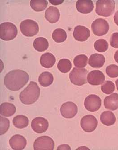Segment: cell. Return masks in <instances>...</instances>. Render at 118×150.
I'll use <instances>...</instances> for the list:
<instances>
[{"label":"cell","mask_w":118,"mask_h":150,"mask_svg":"<svg viewBox=\"0 0 118 150\" xmlns=\"http://www.w3.org/2000/svg\"><path fill=\"white\" fill-rule=\"evenodd\" d=\"M110 45L114 48H118V33H114L110 39Z\"/></svg>","instance_id":"obj_34"},{"label":"cell","mask_w":118,"mask_h":150,"mask_svg":"<svg viewBox=\"0 0 118 150\" xmlns=\"http://www.w3.org/2000/svg\"><path fill=\"white\" fill-rule=\"evenodd\" d=\"M40 89L36 82L31 81L28 86L21 92L19 98L23 104L31 105L38 99Z\"/></svg>","instance_id":"obj_2"},{"label":"cell","mask_w":118,"mask_h":150,"mask_svg":"<svg viewBox=\"0 0 118 150\" xmlns=\"http://www.w3.org/2000/svg\"><path fill=\"white\" fill-rule=\"evenodd\" d=\"M38 81L40 86L43 87H48L53 83L54 76L50 72L45 71L40 75Z\"/></svg>","instance_id":"obj_23"},{"label":"cell","mask_w":118,"mask_h":150,"mask_svg":"<svg viewBox=\"0 0 118 150\" xmlns=\"http://www.w3.org/2000/svg\"><path fill=\"white\" fill-rule=\"evenodd\" d=\"M10 145L13 150H23L27 145V140L23 136L19 134L15 135L10 139Z\"/></svg>","instance_id":"obj_14"},{"label":"cell","mask_w":118,"mask_h":150,"mask_svg":"<svg viewBox=\"0 0 118 150\" xmlns=\"http://www.w3.org/2000/svg\"><path fill=\"white\" fill-rule=\"evenodd\" d=\"M52 38L57 43L64 42L67 38L66 32L61 28H57L52 33Z\"/></svg>","instance_id":"obj_27"},{"label":"cell","mask_w":118,"mask_h":150,"mask_svg":"<svg viewBox=\"0 0 118 150\" xmlns=\"http://www.w3.org/2000/svg\"><path fill=\"white\" fill-rule=\"evenodd\" d=\"M88 82L92 86H98L104 83L105 81V75L99 70L90 71L87 76Z\"/></svg>","instance_id":"obj_13"},{"label":"cell","mask_w":118,"mask_h":150,"mask_svg":"<svg viewBox=\"0 0 118 150\" xmlns=\"http://www.w3.org/2000/svg\"><path fill=\"white\" fill-rule=\"evenodd\" d=\"M109 45L105 40L100 39L94 43L95 49L99 52H104L107 51L108 49Z\"/></svg>","instance_id":"obj_30"},{"label":"cell","mask_w":118,"mask_h":150,"mask_svg":"<svg viewBox=\"0 0 118 150\" xmlns=\"http://www.w3.org/2000/svg\"><path fill=\"white\" fill-rule=\"evenodd\" d=\"M105 63V58L101 54H94L90 56L88 64L93 68H100L103 66Z\"/></svg>","instance_id":"obj_19"},{"label":"cell","mask_w":118,"mask_h":150,"mask_svg":"<svg viewBox=\"0 0 118 150\" xmlns=\"http://www.w3.org/2000/svg\"><path fill=\"white\" fill-rule=\"evenodd\" d=\"M114 21L115 24L118 26V11H116L114 14Z\"/></svg>","instance_id":"obj_37"},{"label":"cell","mask_w":118,"mask_h":150,"mask_svg":"<svg viewBox=\"0 0 118 150\" xmlns=\"http://www.w3.org/2000/svg\"><path fill=\"white\" fill-rule=\"evenodd\" d=\"M115 2L113 0H98L96 3V12L99 16L109 17L113 13Z\"/></svg>","instance_id":"obj_3"},{"label":"cell","mask_w":118,"mask_h":150,"mask_svg":"<svg viewBox=\"0 0 118 150\" xmlns=\"http://www.w3.org/2000/svg\"><path fill=\"white\" fill-rule=\"evenodd\" d=\"M88 58L85 54L77 55L74 58V64L76 67L83 68L87 64Z\"/></svg>","instance_id":"obj_29"},{"label":"cell","mask_w":118,"mask_h":150,"mask_svg":"<svg viewBox=\"0 0 118 150\" xmlns=\"http://www.w3.org/2000/svg\"><path fill=\"white\" fill-rule=\"evenodd\" d=\"M115 84H116V87H117V90L118 91V79L115 81Z\"/></svg>","instance_id":"obj_39"},{"label":"cell","mask_w":118,"mask_h":150,"mask_svg":"<svg viewBox=\"0 0 118 150\" xmlns=\"http://www.w3.org/2000/svg\"><path fill=\"white\" fill-rule=\"evenodd\" d=\"M0 129H1V135L3 134H5L7 131H8V129L10 128V122L9 119L3 117L1 116L0 117Z\"/></svg>","instance_id":"obj_32"},{"label":"cell","mask_w":118,"mask_h":150,"mask_svg":"<svg viewBox=\"0 0 118 150\" xmlns=\"http://www.w3.org/2000/svg\"><path fill=\"white\" fill-rule=\"evenodd\" d=\"M49 124L46 119L41 117H37L33 120L31 124L32 129L37 134H41L46 131Z\"/></svg>","instance_id":"obj_12"},{"label":"cell","mask_w":118,"mask_h":150,"mask_svg":"<svg viewBox=\"0 0 118 150\" xmlns=\"http://www.w3.org/2000/svg\"><path fill=\"white\" fill-rule=\"evenodd\" d=\"M13 123L15 127L18 129H23L28 126L29 120L28 118L23 115H18L13 120Z\"/></svg>","instance_id":"obj_25"},{"label":"cell","mask_w":118,"mask_h":150,"mask_svg":"<svg viewBox=\"0 0 118 150\" xmlns=\"http://www.w3.org/2000/svg\"><path fill=\"white\" fill-rule=\"evenodd\" d=\"M20 30L26 37H33L39 32V26L36 21L32 19H26L21 23Z\"/></svg>","instance_id":"obj_6"},{"label":"cell","mask_w":118,"mask_h":150,"mask_svg":"<svg viewBox=\"0 0 118 150\" xmlns=\"http://www.w3.org/2000/svg\"><path fill=\"white\" fill-rule=\"evenodd\" d=\"M56 59L53 54L46 53L41 55L40 58V64L44 67L49 69L54 65Z\"/></svg>","instance_id":"obj_20"},{"label":"cell","mask_w":118,"mask_h":150,"mask_svg":"<svg viewBox=\"0 0 118 150\" xmlns=\"http://www.w3.org/2000/svg\"><path fill=\"white\" fill-rule=\"evenodd\" d=\"M81 125L83 130L87 133H91L96 129L98 125V120L94 116L87 115L81 120Z\"/></svg>","instance_id":"obj_9"},{"label":"cell","mask_w":118,"mask_h":150,"mask_svg":"<svg viewBox=\"0 0 118 150\" xmlns=\"http://www.w3.org/2000/svg\"><path fill=\"white\" fill-rule=\"evenodd\" d=\"M53 5H57L59 4H61V3L64 2V1H60V0H54V1H49Z\"/></svg>","instance_id":"obj_36"},{"label":"cell","mask_w":118,"mask_h":150,"mask_svg":"<svg viewBox=\"0 0 118 150\" xmlns=\"http://www.w3.org/2000/svg\"><path fill=\"white\" fill-rule=\"evenodd\" d=\"M48 4V1L46 0H32L30 1V6L32 9L37 12L45 10Z\"/></svg>","instance_id":"obj_26"},{"label":"cell","mask_w":118,"mask_h":150,"mask_svg":"<svg viewBox=\"0 0 118 150\" xmlns=\"http://www.w3.org/2000/svg\"><path fill=\"white\" fill-rule=\"evenodd\" d=\"M33 147L35 150H53L54 142L50 137L43 136L36 139L34 142Z\"/></svg>","instance_id":"obj_8"},{"label":"cell","mask_w":118,"mask_h":150,"mask_svg":"<svg viewBox=\"0 0 118 150\" xmlns=\"http://www.w3.org/2000/svg\"><path fill=\"white\" fill-rule=\"evenodd\" d=\"M76 7L81 13L87 14L92 11L94 5L91 0H79L76 3Z\"/></svg>","instance_id":"obj_16"},{"label":"cell","mask_w":118,"mask_h":150,"mask_svg":"<svg viewBox=\"0 0 118 150\" xmlns=\"http://www.w3.org/2000/svg\"><path fill=\"white\" fill-rule=\"evenodd\" d=\"M57 150H71V148L69 145L67 144H63L59 146Z\"/></svg>","instance_id":"obj_35"},{"label":"cell","mask_w":118,"mask_h":150,"mask_svg":"<svg viewBox=\"0 0 118 150\" xmlns=\"http://www.w3.org/2000/svg\"><path fill=\"white\" fill-rule=\"evenodd\" d=\"M16 111V106L9 103H4L1 105L0 113L5 117H10L15 114Z\"/></svg>","instance_id":"obj_21"},{"label":"cell","mask_w":118,"mask_h":150,"mask_svg":"<svg viewBox=\"0 0 118 150\" xmlns=\"http://www.w3.org/2000/svg\"><path fill=\"white\" fill-rule=\"evenodd\" d=\"M88 71L84 68L74 67L69 74V78L72 84L81 86L87 83L86 76Z\"/></svg>","instance_id":"obj_5"},{"label":"cell","mask_w":118,"mask_h":150,"mask_svg":"<svg viewBox=\"0 0 118 150\" xmlns=\"http://www.w3.org/2000/svg\"><path fill=\"white\" fill-rule=\"evenodd\" d=\"M91 28L95 35L100 37L106 35L108 33L109 30V25L105 19L99 18L93 22Z\"/></svg>","instance_id":"obj_7"},{"label":"cell","mask_w":118,"mask_h":150,"mask_svg":"<svg viewBox=\"0 0 118 150\" xmlns=\"http://www.w3.org/2000/svg\"><path fill=\"white\" fill-rule=\"evenodd\" d=\"M104 105L106 109L114 111L118 108V93H113L106 97L104 100Z\"/></svg>","instance_id":"obj_18"},{"label":"cell","mask_w":118,"mask_h":150,"mask_svg":"<svg viewBox=\"0 0 118 150\" xmlns=\"http://www.w3.org/2000/svg\"><path fill=\"white\" fill-rule=\"evenodd\" d=\"M18 34L16 26L10 22H4L0 25V38L6 41L14 39Z\"/></svg>","instance_id":"obj_4"},{"label":"cell","mask_w":118,"mask_h":150,"mask_svg":"<svg viewBox=\"0 0 118 150\" xmlns=\"http://www.w3.org/2000/svg\"><path fill=\"white\" fill-rule=\"evenodd\" d=\"M84 105L87 110L89 112H96L101 108L102 100L98 95L91 94L86 98Z\"/></svg>","instance_id":"obj_10"},{"label":"cell","mask_w":118,"mask_h":150,"mask_svg":"<svg viewBox=\"0 0 118 150\" xmlns=\"http://www.w3.org/2000/svg\"><path fill=\"white\" fill-rule=\"evenodd\" d=\"M60 12L59 9L55 7H49L46 9L45 12V17L46 20L50 23L57 22L60 18Z\"/></svg>","instance_id":"obj_17"},{"label":"cell","mask_w":118,"mask_h":150,"mask_svg":"<svg viewBox=\"0 0 118 150\" xmlns=\"http://www.w3.org/2000/svg\"><path fill=\"white\" fill-rule=\"evenodd\" d=\"M101 90L104 93L107 94H111L115 90L114 83L112 81H106L101 86Z\"/></svg>","instance_id":"obj_31"},{"label":"cell","mask_w":118,"mask_h":150,"mask_svg":"<svg viewBox=\"0 0 118 150\" xmlns=\"http://www.w3.org/2000/svg\"><path fill=\"white\" fill-rule=\"evenodd\" d=\"M60 112L62 117L67 119L72 118L78 112V108L72 102H67L61 105Z\"/></svg>","instance_id":"obj_11"},{"label":"cell","mask_w":118,"mask_h":150,"mask_svg":"<svg viewBox=\"0 0 118 150\" xmlns=\"http://www.w3.org/2000/svg\"><path fill=\"white\" fill-rule=\"evenodd\" d=\"M33 47L37 51L43 52L48 48L49 42L45 38L39 37L37 38L34 41Z\"/></svg>","instance_id":"obj_24"},{"label":"cell","mask_w":118,"mask_h":150,"mask_svg":"<svg viewBox=\"0 0 118 150\" xmlns=\"http://www.w3.org/2000/svg\"><path fill=\"white\" fill-rule=\"evenodd\" d=\"M57 67L61 72L66 73L71 70L72 67V64L69 59H61L58 63Z\"/></svg>","instance_id":"obj_28"},{"label":"cell","mask_w":118,"mask_h":150,"mask_svg":"<svg viewBox=\"0 0 118 150\" xmlns=\"http://www.w3.org/2000/svg\"><path fill=\"white\" fill-rule=\"evenodd\" d=\"M100 120L103 124L107 126H111L116 122V117L114 114L110 111H106L102 113Z\"/></svg>","instance_id":"obj_22"},{"label":"cell","mask_w":118,"mask_h":150,"mask_svg":"<svg viewBox=\"0 0 118 150\" xmlns=\"http://www.w3.org/2000/svg\"><path fill=\"white\" fill-rule=\"evenodd\" d=\"M106 73L111 78H115L118 76V66L112 64L107 67Z\"/></svg>","instance_id":"obj_33"},{"label":"cell","mask_w":118,"mask_h":150,"mask_svg":"<svg viewBox=\"0 0 118 150\" xmlns=\"http://www.w3.org/2000/svg\"><path fill=\"white\" fill-rule=\"evenodd\" d=\"M114 58L116 63L118 64V50L115 52V54H114Z\"/></svg>","instance_id":"obj_38"},{"label":"cell","mask_w":118,"mask_h":150,"mask_svg":"<svg viewBox=\"0 0 118 150\" xmlns=\"http://www.w3.org/2000/svg\"><path fill=\"white\" fill-rule=\"evenodd\" d=\"M90 36V31L86 27L83 26H77L75 27L73 36L76 40L79 42H85Z\"/></svg>","instance_id":"obj_15"},{"label":"cell","mask_w":118,"mask_h":150,"mask_svg":"<svg viewBox=\"0 0 118 150\" xmlns=\"http://www.w3.org/2000/svg\"><path fill=\"white\" fill-rule=\"evenodd\" d=\"M29 79V75L26 71L22 70H14L6 75L4 84L10 91H19L27 84Z\"/></svg>","instance_id":"obj_1"}]
</instances>
